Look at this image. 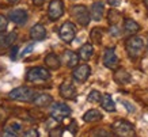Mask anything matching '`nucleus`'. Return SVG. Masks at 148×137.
Here are the masks:
<instances>
[{
  "mask_svg": "<svg viewBox=\"0 0 148 137\" xmlns=\"http://www.w3.org/2000/svg\"><path fill=\"white\" fill-rule=\"evenodd\" d=\"M101 105H102L103 110L109 111V113L116 111V103L113 101V98L110 97V94H103L102 98H101Z\"/></svg>",
  "mask_w": 148,
  "mask_h": 137,
  "instance_id": "obj_18",
  "label": "nucleus"
},
{
  "mask_svg": "<svg viewBox=\"0 0 148 137\" xmlns=\"http://www.w3.org/2000/svg\"><path fill=\"white\" fill-rule=\"evenodd\" d=\"M118 62H120V60L117 57L116 50L113 48L106 49L105 54H103V64H105V66L109 68V69H116L117 66H118Z\"/></svg>",
  "mask_w": 148,
  "mask_h": 137,
  "instance_id": "obj_11",
  "label": "nucleus"
},
{
  "mask_svg": "<svg viewBox=\"0 0 148 137\" xmlns=\"http://www.w3.org/2000/svg\"><path fill=\"white\" fill-rule=\"evenodd\" d=\"M22 137H40V133L37 129H29L22 134Z\"/></svg>",
  "mask_w": 148,
  "mask_h": 137,
  "instance_id": "obj_29",
  "label": "nucleus"
},
{
  "mask_svg": "<svg viewBox=\"0 0 148 137\" xmlns=\"http://www.w3.org/2000/svg\"><path fill=\"white\" fill-rule=\"evenodd\" d=\"M22 126H23V124L21 121H18V119H15V118H11V119H8V122L5 124L4 129H5V132L16 134V133H19L22 130Z\"/></svg>",
  "mask_w": 148,
  "mask_h": 137,
  "instance_id": "obj_21",
  "label": "nucleus"
},
{
  "mask_svg": "<svg viewBox=\"0 0 148 137\" xmlns=\"http://www.w3.org/2000/svg\"><path fill=\"white\" fill-rule=\"evenodd\" d=\"M91 75V68L87 64H82V65L75 66V69L72 72V77L77 83H84L86 80L90 77Z\"/></svg>",
  "mask_w": 148,
  "mask_h": 137,
  "instance_id": "obj_9",
  "label": "nucleus"
},
{
  "mask_svg": "<svg viewBox=\"0 0 148 137\" xmlns=\"http://www.w3.org/2000/svg\"><path fill=\"white\" fill-rule=\"evenodd\" d=\"M103 118L102 113L99 110H95V109H91V110L86 111L84 115H83V119L84 122H88V124H92V122H97V121H101Z\"/></svg>",
  "mask_w": 148,
  "mask_h": 137,
  "instance_id": "obj_20",
  "label": "nucleus"
},
{
  "mask_svg": "<svg viewBox=\"0 0 148 137\" xmlns=\"http://www.w3.org/2000/svg\"><path fill=\"white\" fill-rule=\"evenodd\" d=\"M52 102H53L52 95H49V94H38V95L34 98L33 103H34V106H37V107H46V106H49Z\"/></svg>",
  "mask_w": 148,
  "mask_h": 137,
  "instance_id": "obj_17",
  "label": "nucleus"
},
{
  "mask_svg": "<svg viewBox=\"0 0 148 137\" xmlns=\"http://www.w3.org/2000/svg\"><path fill=\"white\" fill-rule=\"evenodd\" d=\"M8 26V19H5L1 14H0V31H4Z\"/></svg>",
  "mask_w": 148,
  "mask_h": 137,
  "instance_id": "obj_31",
  "label": "nucleus"
},
{
  "mask_svg": "<svg viewBox=\"0 0 148 137\" xmlns=\"http://www.w3.org/2000/svg\"><path fill=\"white\" fill-rule=\"evenodd\" d=\"M33 48H34V45L30 44V45H29V46H27V48L25 49V50H23V52H22L21 54H22V56H26V54H29L30 52H32V49H33Z\"/></svg>",
  "mask_w": 148,
  "mask_h": 137,
  "instance_id": "obj_35",
  "label": "nucleus"
},
{
  "mask_svg": "<svg viewBox=\"0 0 148 137\" xmlns=\"http://www.w3.org/2000/svg\"><path fill=\"white\" fill-rule=\"evenodd\" d=\"M60 95L65 99H75L76 98V88L75 86L71 83V82H63L61 86H60Z\"/></svg>",
  "mask_w": 148,
  "mask_h": 137,
  "instance_id": "obj_13",
  "label": "nucleus"
},
{
  "mask_svg": "<svg viewBox=\"0 0 148 137\" xmlns=\"http://www.w3.org/2000/svg\"><path fill=\"white\" fill-rule=\"evenodd\" d=\"M121 103H122V105H125V107L128 109V111H130V113H133V111H135V107L132 106V105H130L129 102H126V101H124V99H122Z\"/></svg>",
  "mask_w": 148,
  "mask_h": 137,
  "instance_id": "obj_33",
  "label": "nucleus"
},
{
  "mask_svg": "<svg viewBox=\"0 0 148 137\" xmlns=\"http://www.w3.org/2000/svg\"><path fill=\"white\" fill-rule=\"evenodd\" d=\"M144 4H145V7H148V0H144Z\"/></svg>",
  "mask_w": 148,
  "mask_h": 137,
  "instance_id": "obj_39",
  "label": "nucleus"
},
{
  "mask_svg": "<svg viewBox=\"0 0 148 137\" xmlns=\"http://www.w3.org/2000/svg\"><path fill=\"white\" fill-rule=\"evenodd\" d=\"M49 79H50V73L44 66L30 68L26 73V80L29 83H41V82H46Z\"/></svg>",
  "mask_w": 148,
  "mask_h": 137,
  "instance_id": "obj_3",
  "label": "nucleus"
},
{
  "mask_svg": "<svg viewBox=\"0 0 148 137\" xmlns=\"http://www.w3.org/2000/svg\"><path fill=\"white\" fill-rule=\"evenodd\" d=\"M91 19L95 21V22H99L102 19L103 14H105V5H103L102 1H95L94 4L91 5Z\"/></svg>",
  "mask_w": 148,
  "mask_h": 137,
  "instance_id": "obj_16",
  "label": "nucleus"
},
{
  "mask_svg": "<svg viewBox=\"0 0 148 137\" xmlns=\"http://www.w3.org/2000/svg\"><path fill=\"white\" fill-rule=\"evenodd\" d=\"M77 54H79V57L82 58V60H84V61H88L91 57H92V54H94V46L91 44H84L82 45V48L79 49V52H77Z\"/></svg>",
  "mask_w": 148,
  "mask_h": 137,
  "instance_id": "obj_19",
  "label": "nucleus"
},
{
  "mask_svg": "<svg viewBox=\"0 0 148 137\" xmlns=\"http://www.w3.org/2000/svg\"><path fill=\"white\" fill-rule=\"evenodd\" d=\"M19 0H8V3H11V4H15V3H18Z\"/></svg>",
  "mask_w": 148,
  "mask_h": 137,
  "instance_id": "obj_38",
  "label": "nucleus"
},
{
  "mask_svg": "<svg viewBox=\"0 0 148 137\" xmlns=\"http://www.w3.org/2000/svg\"><path fill=\"white\" fill-rule=\"evenodd\" d=\"M121 1L122 0H108V3L112 5V7H118V5L121 4Z\"/></svg>",
  "mask_w": 148,
  "mask_h": 137,
  "instance_id": "obj_34",
  "label": "nucleus"
},
{
  "mask_svg": "<svg viewBox=\"0 0 148 137\" xmlns=\"http://www.w3.org/2000/svg\"><path fill=\"white\" fill-rule=\"evenodd\" d=\"M90 38L94 44H98V45L101 44V41H102V31H101V29H98V27L92 29L90 33Z\"/></svg>",
  "mask_w": 148,
  "mask_h": 137,
  "instance_id": "obj_25",
  "label": "nucleus"
},
{
  "mask_svg": "<svg viewBox=\"0 0 148 137\" xmlns=\"http://www.w3.org/2000/svg\"><path fill=\"white\" fill-rule=\"evenodd\" d=\"M71 15L80 26H88L91 21V14L86 5H73L71 8Z\"/></svg>",
  "mask_w": 148,
  "mask_h": 137,
  "instance_id": "obj_5",
  "label": "nucleus"
},
{
  "mask_svg": "<svg viewBox=\"0 0 148 137\" xmlns=\"http://www.w3.org/2000/svg\"><path fill=\"white\" fill-rule=\"evenodd\" d=\"M113 133L118 137H137L135 132L133 125L125 121V119H118L112 125Z\"/></svg>",
  "mask_w": 148,
  "mask_h": 137,
  "instance_id": "obj_2",
  "label": "nucleus"
},
{
  "mask_svg": "<svg viewBox=\"0 0 148 137\" xmlns=\"http://www.w3.org/2000/svg\"><path fill=\"white\" fill-rule=\"evenodd\" d=\"M71 107L67 106L65 103H54L53 107H52V111H50V115L54 121L61 122L65 118H68L71 115Z\"/></svg>",
  "mask_w": 148,
  "mask_h": 137,
  "instance_id": "obj_6",
  "label": "nucleus"
},
{
  "mask_svg": "<svg viewBox=\"0 0 148 137\" xmlns=\"http://www.w3.org/2000/svg\"><path fill=\"white\" fill-rule=\"evenodd\" d=\"M36 97L37 94L34 92V90H32L30 87H26V86L18 87L10 92V98L18 102H33Z\"/></svg>",
  "mask_w": 148,
  "mask_h": 137,
  "instance_id": "obj_4",
  "label": "nucleus"
},
{
  "mask_svg": "<svg viewBox=\"0 0 148 137\" xmlns=\"http://www.w3.org/2000/svg\"><path fill=\"white\" fill-rule=\"evenodd\" d=\"M114 80H116L118 84H128V83H130L132 77H130V75L124 68H121V69H117L116 71V73H114Z\"/></svg>",
  "mask_w": 148,
  "mask_h": 137,
  "instance_id": "obj_22",
  "label": "nucleus"
},
{
  "mask_svg": "<svg viewBox=\"0 0 148 137\" xmlns=\"http://www.w3.org/2000/svg\"><path fill=\"white\" fill-rule=\"evenodd\" d=\"M8 19L11 22L15 23V25L23 26V25H26V22L29 21V14H27L26 10L14 8L8 12Z\"/></svg>",
  "mask_w": 148,
  "mask_h": 137,
  "instance_id": "obj_10",
  "label": "nucleus"
},
{
  "mask_svg": "<svg viewBox=\"0 0 148 137\" xmlns=\"http://www.w3.org/2000/svg\"><path fill=\"white\" fill-rule=\"evenodd\" d=\"M58 36L60 38L65 42V44H71L76 37V26L72 22H65L58 30Z\"/></svg>",
  "mask_w": 148,
  "mask_h": 137,
  "instance_id": "obj_7",
  "label": "nucleus"
},
{
  "mask_svg": "<svg viewBox=\"0 0 148 137\" xmlns=\"http://www.w3.org/2000/svg\"><path fill=\"white\" fill-rule=\"evenodd\" d=\"M16 40L15 33H4L0 31V54H3L8 48H12V44Z\"/></svg>",
  "mask_w": 148,
  "mask_h": 137,
  "instance_id": "obj_12",
  "label": "nucleus"
},
{
  "mask_svg": "<svg viewBox=\"0 0 148 137\" xmlns=\"http://www.w3.org/2000/svg\"><path fill=\"white\" fill-rule=\"evenodd\" d=\"M79 54L72 52V50H65L63 53V62L68 68H75L77 66V62H79Z\"/></svg>",
  "mask_w": 148,
  "mask_h": 137,
  "instance_id": "obj_14",
  "label": "nucleus"
},
{
  "mask_svg": "<svg viewBox=\"0 0 148 137\" xmlns=\"http://www.w3.org/2000/svg\"><path fill=\"white\" fill-rule=\"evenodd\" d=\"M92 137H113V133L103 128H98L92 132Z\"/></svg>",
  "mask_w": 148,
  "mask_h": 137,
  "instance_id": "obj_27",
  "label": "nucleus"
},
{
  "mask_svg": "<svg viewBox=\"0 0 148 137\" xmlns=\"http://www.w3.org/2000/svg\"><path fill=\"white\" fill-rule=\"evenodd\" d=\"M120 19V14L117 12L116 10H112L110 12H109V22L112 23V25H117V21Z\"/></svg>",
  "mask_w": 148,
  "mask_h": 137,
  "instance_id": "obj_28",
  "label": "nucleus"
},
{
  "mask_svg": "<svg viewBox=\"0 0 148 137\" xmlns=\"http://www.w3.org/2000/svg\"><path fill=\"white\" fill-rule=\"evenodd\" d=\"M125 49L128 52V56L130 58H137L141 54L144 49V40L141 37H137V36H132L126 40V44H125Z\"/></svg>",
  "mask_w": 148,
  "mask_h": 137,
  "instance_id": "obj_1",
  "label": "nucleus"
},
{
  "mask_svg": "<svg viewBox=\"0 0 148 137\" xmlns=\"http://www.w3.org/2000/svg\"><path fill=\"white\" fill-rule=\"evenodd\" d=\"M45 65L50 69H58L61 62H60V58L57 57V54L54 53H49L48 56L45 57Z\"/></svg>",
  "mask_w": 148,
  "mask_h": 137,
  "instance_id": "obj_24",
  "label": "nucleus"
},
{
  "mask_svg": "<svg viewBox=\"0 0 148 137\" xmlns=\"http://www.w3.org/2000/svg\"><path fill=\"white\" fill-rule=\"evenodd\" d=\"M3 137H15V134H12V133H10V132H4Z\"/></svg>",
  "mask_w": 148,
  "mask_h": 137,
  "instance_id": "obj_37",
  "label": "nucleus"
},
{
  "mask_svg": "<svg viewBox=\"0 0 148 137\" xmlns=\"http://www.w3.org/2000/svg\"><path fill=\"white\" fill-rule=\"evenodd\" d=\"M49 137H63V129L61 128H54L50 130Z\"/></svg>",
  "mask_w": 148,
  "mask_h": 137,
  "instance_id": "obj_30",
  "label": "nucleus"
},
{
  "mask_svg": "<svg viewBox=\"0 0 148 137\" xmlns=\"http://www.w3.org/2000/svg\"><path fill=\"white\" fill-rule=\"evenodd\" d=\"M33 4L34 5H42L44 3H45V0H32Z\"/></svg>",
  "mask_w": 148,
  "mask_h": 137,
  "instance_id": "obj_36",
  "label": "nucleus"
},
{
  "mask_svg": "<svg viewBox=\"0 0 148 137\" xmlns=\"http://www.w3.org/2000/svg\"><path fill=\"white\" fill-rule=\"evenodd\" d=\"M124 30L128 33V34H132V36H135L137 31H140V25L136 21L133 19H125L124 21Z\"/></svg>",
  "mask_w": 148,
  "mask_h": 137,
  "instance_id": "obj_23",
  "label": "nucleus"
},
{
  "mask_svg": "<svg viewBox=\"0 0 148 137\" xmlns=\"http://www.w3.org/2000/svg\"><path fill=\"white\" fill-rule=\"evenodd\" d=\"M64 15V3L63 0H50L48 16L50 21H57Z\"/></svg>",
  "mask_w": 148,
  "mask_h": 137,
  "instance_id": "obj_8",
  "label": "nucleus"
},
{
  "mask_svg": "<svg viewBox=\"0 0 148 137\" xmlns=\"http://www.w3.org/2000/svg\"><path fill=\"white\" fill-rule=\"evenodd\" d=\"M18 50H19V48H18V46H16V45L11 48V50H10V52H11V53H10V57L12 58V60H15V58H16V54H18Z\"/></svg>",
  "mask_w": 148,
  "mask_h": 137,
  "instance_id": "obj_32",
  "label": "nucleus"
},
{
  "mask_svg": "<svg viewBox=\"0 0 148 137\" xmlns=\"http://www.w3.org/2000/svg\"><path fill=\"white\" fill-rule=\"evenodd\" d=\"M101 98H102V94L97 91V90H92L90 94H88V97H87V101L91 102V103H98L101 102Z\"/></svg>",
  "mask_w": 148,
  "mask_h": 137,
  "instance_id": "obj_26",
  "label": "nucleus"
},
{
  "mask_svg": "<svg viewBox=\"0 0 148 137\" xmlns=\"http://www.w3.org/2000/svg\"><path fill=\"white\" fill-rule=\"evenodd\" d=\"M46 37V29L41 23H37L34 26L32 27V30H30V38L33 41H42L45 40Z\"/></svg>",
  "mask_w": 148,
  "mask_h": 137,
  "instance_id": "obj_15",
  "label": "nucleus"
}]
</instances>
